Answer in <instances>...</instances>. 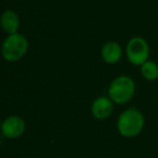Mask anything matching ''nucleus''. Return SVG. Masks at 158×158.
<instances>
[{
  "instance_id": "f257e3e1",
  "label": "nucleus",
  "mask_w": 158,
  "mask_h": 158,
  "mask_svg": "<svg viewBox=\"0 0 158 158\" xmlns=\"http://www.w3.org/2000/svg\"><path fill=\"white\" fill-rule=\"evenodd\" d=\"M145 125L143 114L136 108L123 110L117 120V130L123 138H134L142 132Z\"/></svg>"
},
{
  "instance_id": "f03ea898",
  "label": "nucleus",
  "mask_w": 158,
  "mask_h": 158,
  "mask_svg": "<svg viewBox=\"0 0 158 158\" xmlns=\"http://www.w3.org/2000/svg\"><path fill=\"white\" fill-rule=\"evenodd\" d=\"M108 98L115 104H126L130 102L135 93V84L129 76H118L108 87Z\"/></svg>"
},
{
  "instance_id": "7ed1b4c3",
  "label": "nucleus",
  "mask_w": 158,
  "mask_h": 158,
  "mask_svg": "<svg viewBox=\"0 0 158 158\" xmlns=\"http://www.w3.org/2000/svg\"><path fill=\"white\" fill-rule=\"evenodd\" d=\"M28 51V40L21 34L8 35L1 46V53L6 61L18 62L26 55Z\"/></svg>"
},
{
  "instance_id": "20e7f679",
  "label": "nucleus",
  "mask_w": 158,
  "mask_h": 158,
  "mask_svg": "<svg viewBox=\"0 0 158 158\" xmlns=\"http://www.w3.org/2000/svg\"><path fill=\"white\" fill-rule=\"evenodd\" d=\"M126 55L128 61L135 66H141L149 56L148 42L142 37H133L128 41L126 47Z\"/></svg>"
},
{
  "instance_id": "39448f33",
  "label": "nucleus",
  "mask_w": 158,
  "mask_h": 158,
  "mask_svg": "<svg viewBox=\"0 0 158 158\" xmlns=\"http://www.w3.org/2000/svg\"><path fill=\"white\" fill-rule=\"evenodd\" d=\"M26 130V123L20 116H9L2 121L1 132L8 139H18Z\"/></svg>"
},
{
  "instance_id": "423d86ee",
  "label": "nucleus",
  "mask_w": 158,
  "mask_h": 158,
  "mask_svg": "<svg viewBox=\"0 0 158 158\" xmlns=\"http://www.w3.org/2000/svg\"><path fill=\"white\" fill-rule=\"evenodd\" d=\"M114 102L106 97H100L92 102L91 105V114L95 119L103 120L112 115L114 110Z\"/></svg>"
},
{
  "instance_id": "0eeeda50",
  "label": "nucleus",
  "mask_w": 158,
  "mask_h": 158,
  "mask_svg": "<svg viewBox=\"0 0 158 158\" xmlns=\"http://www.w3.org/2000/svg\"><path fill=\"white\" fill-rule=\"evenodd\" d=\"M101 56L107 64H116L123 56V49L116 41H108L102 47Z\"/></svg>"
},
{
  "instance_id": "6e6552de",
  "label": "nucleus",
  "mask_w": 158,
  "mask_h": 158,
  "mask_svg": "<svg viewBox=\"0 0 158 158\" xmlns=\"http://www.w3.org/2000/svg\"><path fill=\"white\" fill-rule=\"evenodd\" d=\"M20 16L13 10H6L1 15V27L8 35L16 34L20 28Z\"/></svg>"
},
{
  "instance_id": "1a4fd4ad",
  "label": "nucleus",
  "mask_w": 158,
  "mask_h": 158,
  "mask_svg": "<svg viewBox=\"0 0 158 158\" xmlns=\"http://www.w3.org/2000/svg\"><path fill=\"white\" fill-rule=\"evenodd\" d=\"M141 75L148 81H154L158 79V65L153 61H146L141 65Z\"/></svg>"
}]
</instances>
